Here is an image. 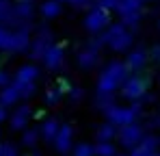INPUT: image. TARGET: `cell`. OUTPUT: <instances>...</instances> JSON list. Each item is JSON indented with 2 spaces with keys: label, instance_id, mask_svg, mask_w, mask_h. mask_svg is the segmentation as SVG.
Masks as SVG:
<instances>
[{
  "label": "cell",
  "instance_id": "1",
  "mask_svg": "<svg viewBox=\"0 0 160 156\" xmlns=\"http://www.w3.org/2000/svg\"><path fill=\"white\" fill-rule=\"evenodd\" d=\"M143 89H145V87H143V82L134 78V80H130V82L126 85V96L136 98V96H141V93H143Z\"/></svg>",
  "mask_w": 160,
  "mask_h": 156
}]
</instances>
